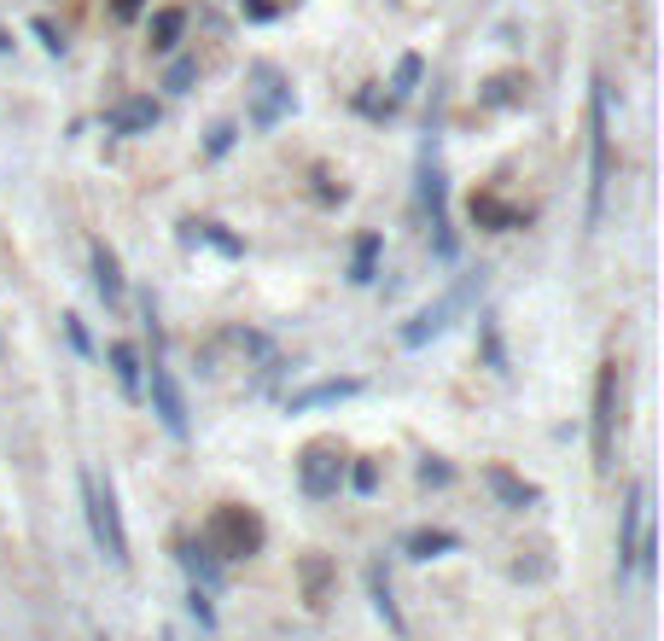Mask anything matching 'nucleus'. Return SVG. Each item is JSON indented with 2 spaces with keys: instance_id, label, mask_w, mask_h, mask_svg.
<instances>
[{
  "instance_id": "nucleus-1",
  "label": "nucleus",
  "mask_w": 664,
  "mask_h": 641,
  "mask_svg": "<svg viewBox=\"0 0 664 641\" xmlns=\"http://www.w3.org/2000/svg\"><path fill=\"white\" fill-rule=\"evenodd\" d=\"M606 181H612V94H606V76H595L589 82V228H600Z\"/></svg>"
},
{
  "instance_id": "nucleus-2",
  "label": "nucleus",
  "mask_w": 664,
  "mask_h": 641,
  "mask_svg": "<svg viewBox=\"0 0 664 641\" xmlns=\"http://www.w3.org/2000/svg\"><path fill=\"white\" fill-rule=\"evenodd\" d=\"M263 519L251 513V507L239 502H222L210 513V525H204V548L216 554V560H245V554H257L263 548Z\"/></svg>"
},
{
  "instance_id": "nucleus-3",
  "label": "nucleus",
  "mask_w": 664,
  "mask_h": 641,
  "mask_svg": "<svg viewBox=\"0 0 664 641\" xmlns=\"http://www.w3.org/2000/svg\"><path fill=\"white\" fill-rule=\"evenodd\" d=\"M82 507H88V531L100 542V554L111 566H129V537H123V513H117V496L100 473H82Z\"/></svg>"
},
{
  "instance_id": "nucleus-4",
  "label": "nucleus",
  "mask_w": 664,
  "mask_h": 641,
  "mask_svg": "<svg viewBox=\"0 0 664 641\" xmlns=\"http://www.w3.org/2000/svg\"><path fill=\"white\" fill-rule=\"evenodd\" d=\"M618 420H624V368H618V362H600V379H595V473H612Z\"/></svg>"
},
{
  "instance_id": "nucleus-5",
  "label": "nucleus",
  "mask_w": 664,
  "mask_h": 641,
  "mask_svg": "<svg viewBox=\"0 0 664 641\" xmlns=\"http://www.w3.org/2000/svg\"><path fill=\"white\" fill-rule=\"evenodd\" d=\"M245 82H251V123H257V129H274V123L292 111V82H286V70L257 59V65L245 70Z\"/></svg>"
},
{
  "instance_id": "nucleus-6",
  "label": "nucleus",
  "mask_w": 664,
  "mask_h": 641,
  "mask_svg": "<svg viewBox=\"0 0 664 641\" xmlns=\"http://www.w3.org/2000/svg\"><path fill=\"white\" fill-rule=\"evenodd\" d=\"M298 484H303V496H315V502L338 496V484H344V449L338 443H309L298 455Z\"/></svg>"
},
{
  "instance_id": "nucleus-7",
  "label": "nucleus",
  "mask_w": 664,
  "mask_h": 641,
  "mask_svg": "<svg viewBox=\"0 0 664 641\" xmlns=\"http://www.w3.org/2000/svg\"><path fill=\"white\" fill-rule=\"evenodd\" d=\"M152 408H158L169 438H187V397H181V385H175L169 368H152Z\"/></svg>"
},
{
  "instance_id": "nucleus-8",
  "label": "nucleus",
  "mask_w": 664,
  "mask_h": 641,
  "mask_svg": "<svg viewBox=\"0 0 664 641\" xmlns=\"http://www.w3.org/2000/svg\"><path fill=\"white\" fill-rule=\"evenodd\" d=\"M105 129H111V135H152V129H158V100H152V94L117 100L105 111Z\"/></svg>"
},
{
  "instance_id": "nucleus-9",
  "label": "nucleus",
  "mask_w": 664,
  "mask_h": 641,
  "mask_svg": "<svg viewBox=\"0 0 664 641\" xmlns=\"http://www.w3.org/2000/svg\"><path fill=\"white\" fill-rule=\"evenodd\" d=\"M461 304H466V286H461V292H449V298H437V304H426L414 321H408V327H402V344H426V338H437Z\"/></svg>"
},
{
  "instance_id": "nucleus-10",
  "label": "nucleus",
  "mask_w": 664,
  "mask_h": 641,
  "mask_svg": "<svg viewBox=\"0 0 664 641\" xmlns=\"http://www.w3.org/2000/svg\"><path fill=\"white\" fill-rule=\"evenodd\" d=\"M181 35H187V12H181V6H158L152 24H146V47H152V53H175Z\"/></svg>"
},
{
  "instance_id": "nucleus-11",
  "label": "nucleus",
  "mask_w": 664,
  "mask_h": 641,
  "mask_svg": "<svg viewBox=\"0 0 664 641\" xmlns=\"http://www.w3.org/2000/svg\"><path fill=\"white\" fill-rule=\"evenodd\" d=\"M344 397H362V379H321V385H309V391H298L292 397V414H303V408H321V403H344Z\"/></svg>"
},
{
  "instance_id": "nucleus-12",
  "label": "nucleus",
  "mask_w": 664,
  "mask_h": 641,
  "mask_svg": "<svg viewBox=\"0 0 664 641\" xmlns=\"http://www.w3.org/2000/svg\"><path fill=\"white\" fill-rule=\"evenodd\" d=\"M298 577H303V601L321 612L332 595V560H321V554H303L298 560Z\"/></svg>"
},
{
  "instance_id": "nucleus-13",
  "label": "nucleus",
  "mask_w": 664,
  "mask_h": 641,
  "mask_svg": "<svg viewBox=\"0 0 664 641\" xmlns=\"http://www.w3.org/2000/svg\"><path fill=\"white\" fill-rule=\"evenodd\" d=\"M94 286H100L105 304H123V269H117V251L111 245H94Z\"/></svg>"
},
{
  "instance_id": "nucleus-14",
  "label": "nucleus",
  "mask_w": 664,
  "mask_h": 641,
  "mask_svg": "<svg viewBox=\"0 0 664 641\" xmlns=\"http://www.w3.org/2000/svg\"><path fill=\"white\" fill-rule=\"evenodd\" d=\"M484 484L496 490L507 507H531L536 502V484H525V478H513L507 467H484Z\"/></svg>"
},
{
  "instance_id": "nucleus-15",
  "label": "nucleus",
  "mask_w": 664,
  "mask_h": 641,
  "mask_svg": "<svg viewBox=\"0 0 664 641\" xmlns=\"http://www.w3.org/2000/svg\"><path fill=\"white\" fill-rule=\"evenodd\" d=\"M420 76H426V59H420V53H402L397 70H391V105L408 100V94L420 88Z\"/></svg>"
},
{
  "instance_id": "nucleus-16",
  "label": "nucleus",
  "mask_w": 664,
  "mask_h": 641,
  "mask_svg": "<svg viewBox=\"0 0 664 641\" xmlns=\"http://www.w3.org/2000/svg\"><path fill=\"white\" fill-rule=\"evenodd\" d=\"M111 368H117L123 397H140V350L134 344H111Z\"/></svg>"
},
{
  "instance_id": "nucleus-17",
  "label": "nucleus",
  "mask_w": 664,
  "mask_h": 641,
  "mask_svg": "<svg viewBox=\"0 0 664 641\" xmlns=\"http://www.w3.org/2000/svg\"><path fill=\"white\" fill-rule=\"evenodd\" d=\"M379 245H385L379 234H362V239H356V257H350V280H356V286H367V280H373V263H379Z\"/></svg>"
},
{
  "instance_id": "nucleus-18",
  "label": "nucleus",
  "mask_w": 664,
  "mask_h": 641,
  "mask_svg": "<svg viewBox=\"0 0 664 641\" xmlns=\"http://www.w3.org/2000/svg\"><path fill=\"white\" fill-rule=\"evenodd\" d=\"M472 222H484L490 234H507V228H513L519 216H513L507 204H496V199H472Z\"/></svg>"
},
{
  "instance_id": "nucleus-19",
  "label": "nucleus",
  "mask_w": 664,
  "mask_h": 641,
  "mask_svg": "<svg viewBox=\"0 0 664 641\" xmlns=\"http://www.w3.org/2000/svg\"><path fill=\"white\" fill-rule=\"evenodd\" d=\"M367 589H373V607H379V618H385L391 630H402V612H397V601H391V583H385V572H379V566L367 572Z\"/></svg>"
},
{
  "instance_id": "nucleus-20",
  "label": "nucleus",
  "mask_w": 664,
  "mask_h": 641,
  "mask_svg": "<svg viewBox=\"0 0 664 641\" xmlns=\"http://www.w3.org/2000/svg\"><path fill=\"white\" fill-rule=\"evenodd\" d=\"M455 531H414V537H408V554H414V560H432V554H443V548H455Z\"/></svg>"
},
{
  "instance_id": "nucleus-21",
  "label": "nucleus",
  "mask_w": 664,
  "mask_h": 641,
  "mask_svg": "<svg viewBox=\"0 0 664 641\" xmlns=\"http://www.w3.org/2000/svg\"><path fill=\"white\" fill-rule=\"evenodd\" d=\"M193 82H199V59H175V65L164 70V88H169V94H187Z\"/></svg>"
},
{
  "instance_id": "nucleus-22",
  "label": "nucleus",
  "mask_w": 664,
  "mask_h": 641,
  "mask_svg": "<svg viewBox=\"0 0 664 641\" xmlns=\"http://www.w3.org/2000/svg\"><path fill=\"white\" fill-rule=\"evenodd\" d=\"M181 566H187V572L199 577V583H216V560H210V548H187V554H181Z\"/></svg>"
},
{
  "instance_id": "nucleus-23",
  "label": "nucleus",
  "mask_w": 664,
  "mask_h": 641,
  "mask_svg": "<svg viewBox=\"0 0 664 641\" xmlns=\"http://www.w3.org/2000/svg\"><path fill=\"white\" fill-rule=\"evenodd\" d=\"M30 30H35V41H41V47H47V53H53V59H59V53H65V35L53 30V24H47V18H35Z\"/></svg>"
},
{
  "instance_id": "nucleus-24",
  "label": "nucleus",
  "mask_w": 664,
  "mask_h": 641,
  "mask_svg": "<svg viewBox=\"0 0 664 641\" xmlns=\"http://www.w3.org/2000/svg\"><path fill=\"white\" fill-rule=\"evenodd\" d=\"M233 135H239L233 123H216V129H210V158H222V152L233 146Z\"/></svg>"
},
{
  "instance_id": "nucleus-25",
  "label": "nucleus",
  "mask_w": 664,
  "mask_h": 641,
  "mask_svg": "<svg viewBox=\"0 0 664 641\" xmlns=\"http://www.w3.org/2000/svg\"><path fill=\"white\" fill-rule=\"evenodd\" d=\"M420 478H426V484H449V467H443V461H426V467H420Z\"/></svg>"
},
{
  "instance_id": "nucleus-26",
  "label": "nucleus",
  "mask_w": 664,
  "mask_h": 641,
  "mask_svg": "<svg viewBox=\"0 0 664 641\" xmlns=\"http://www.w3.org/2000/svg\"><path fill=\"white\" fill-rule=\"evenodd\" d=\"M65 333H70V344H76V350H88V333H82V321H76V315H65Z\"/></svg>"
},
{
  "instance_id": "nucleus-27",
  "label": "nucleus",
  "mask_w": 664,
  "mask_h": 641,
  "mask_svg": "<svg viewBox=\"0 0 664 641\" xmlns=\"http://www.w3.org/2000/svg\"><path fill=\"white\" fill-rule=\"evenodd\" d=\"M373 484H379V473H373V461H362L356 467V490H373Z\"/></svg>"
},
{
  "instance_id": "nucleus-28",
  "label": "nucleus",
  "mask_w": 664,
  "mask_h": 641,
  "mask_svg": "<svg viewBox=\"0 0 664 641\" xmlns=\"http://www.w3.org/2000/svg\"><path fill=\"white\" fill-rule=\"evenodd\" d=\"M193 618H199V624H210V618H216V612H210V601H204L199 589H193Z\"/></svg>"
},
{
  "instance_id": "nucleus-29",
  "label": "nucleus",
  "mask_w": 664,
  "mask_h": 641,
  "mask_svg": "<svg viewBox=\"0 0 664 641\" xmlns=\"http://www.w3.org/2000/svg\"><path fill=\"white\" fill-rule=\"evenodd\" d=\"M111 12H117V18H134V12H140V0H111Z\"/></svg>"
},
{
  "instance_id": "nucleus-30",
  "label": "nucleus",
  "mask_w": 664,
  "mask_h": 641,
  "mask_svg": "<svg viewBox=\"0 0 664 641\" xmlns=\"http://www.w3.org/2000/svg\"><path fill=\"white\" fill-rule=\"evenodd\" d=\"M6 47H12V41H6V30H0V53H6Z\"/></svg>"
}]
</instances>
